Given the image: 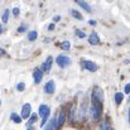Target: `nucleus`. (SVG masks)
<instances>
[{
	"mask_svg": "<svg viewBox=\"0 0 130 130\" xmlns=\"http://www.w3.org/2000/svg\"><path fill=\"white\" fill-rule=\"evenodd\" d=\"M25 29H27V25H22V27H19V28H18V32H20V33H22V32H25Z\"/></svg>",
	"mask_w": 130,
	"mask_h": 130,
	"instance_id": "26",
	"label": "nucleus"
},
{
	"mask_svg": "<svg viewBox=\"0 0 130 130\" xmlns=\"http://www.w3.org/2000/svg\"><path fill=\"white\" fill-rule=\"evenodd\" d=\"M24 88H25V85H24L23 82H19V84L17 85V90H18V91H23Z\"/></svg>",
	"mask_w": 130,
	"mask_h": 130,
	"instance_id": "22",
	"label": "nucleus"
},
{
	"mask_svg": "<svg viewBox=\"0 0 130 130\" xmlns=\"http://www.w3.org/2000/svg\"><path fill=\"white\" fill-rule=\"evenodd\" d=\"M101 111H102V107H101V104L99 102H92L91 107H90V115L92 116L93 120H97L101 115Z\"/></svg>",
	"mask_w": 130,
	"mask_h": 130,
	"instance_id": "1",
	"label": "nucleus"
},
{
	"mask_svg": "<svg viewBox=\"0 0 130 130\" xmlns=\"http://www.w3.org/2000/svg\"><path fill=\"white\" fill-rule=\"evenodd\" d=\"M37 37H38V34H37V32H34V30H32V32L28 34V39H29V41H36Z\"/></svg>",
	"mask_w": 130,
	"mask_h": 130,
	"instance_id": "18",
	"label": "nucleus"
},
{
	"mask_svg": "<svg viewBox=\"0 0 130 130\" xmlns=\"http://www.w3.org/2000/svg\"><path fill=\"white\" fill-rule=\"evenodd\" d=\"M33 77H34V82L36 84H39L41 81H42V78H43V72H42V70H36L34 72H33Z\"/></svg>",
	"mask_w": 130,
	"mask_h": 130,
	"instance_id": "8",
	"label": "nucleus"
},
{
	"mask_svg": "<svg viewBox=\"0 0 130 130\" xmlns=\"http://www.w3.org/2000/svg\"><path fill=\"white\" fill-rule=\"evenodd\" d=\"M61 47H62L63 49H66V51H67V49H70V47H71V43H70V42H63V43L61 44Z\"/></svg>",
	"mask_w": 130,
	"mask_h": 130,
	"instance_id": "21",
	"label": "nucleus"
},
{
	"mask_svg": "<svg viewBox=\"0 0 130 130\" xmlns=\"http://www.w3.org/2000/svg\"><path fill=\"white\" fill-rule=\"evenodd\" d=\"M1 33H3V28L0 27V34H1Z\"/></svg>",
	"mask_w": 130,
	"mask_h": 130,
	"instance_id": "34",
	"label": "nucleus"
},
{
	"mask_svg": "<svg viewBox=\"0 0 130 130\" xmlns=\"http://www.w3.org/2000/svg\"><path fill=\"white\" fill-rule=\"evenodd\" d=\"M100 129H101V130H111L109 121H107V120H104V121L101 123V126H100Z\"/></svg>",
	"mask_w": 130,
	"mask_h": 130,
	"instance_id": "17",
	"label": "nucleus"
},
{
	"mask_svg": "<svg viewBox=\"0 0 130 130\" xmlns=\"http://www.w3.org/2000/svg\"><path fill=\"white\" fill-rule=\"evenodd\" d=\"M13 14H14L15 17L19 15V9H18V8H14V9H13Z\"/></svg>",
	"mask_w": 130,
	"mask_h": 130,
	"instance_id": "28",
	"label": "nucleus"
},
{
	"mask_svg": "<svg viewBox=\"0 0 130 130\" xmlns=\"http://www.w3.org/2000/svg\"><path fill=\"white\" fill-rule=\"evenodd\" d=\"M84 68H86L88 72H96L99 70L97 64H95L93 62L91 61H84Z\"/></svg>",
	"mask_w": 130,
	"mask_h": 130,
	"instance_id": "6",
	"label": "nucleus"
},
{
	"mask_svg": "<svg viewBox=\"0 0 130 130\" xmlns=\"http://www.w3.org/2000/svg\"><path fill=\"white\" fill-rule=\"evenodd\" d=\"M71 14H72V17H75L76 19H82V15H81L77 10H75V9H72V10H71Z\"/></svg>",
	"mask_w": 130,
	"mask_h": 130,
	"instance_id": "19",
	"label": "nucleus"
},
{
	"mask_svg": "<svg viewBox=\"0 0 130 130\" xmlns=\"http://www.w3.org/2000/svg\"><path fill=\"white\" fill-rule=\"evenodd\" d=\"M27 130H34V129H33V128L30 126V128H28V129H27Z\"/></svg>",
	"mask_w": 130,
	"mask_h": 130,
	"instance_id": "35",
	"label": "nucleus"
},
{
	"mask_svg": "<svg viewBox=\"0 0 130 130\" xmlns=\"http://www.w3.org/2000/svg\"><path fill=\"white\" fill-rule=\"evenodd\" d=\"M10 119H11V120H13L14 123H17V124H20V123H22V118H20L19 115L14 114V112H13V114L10 115Z\"/></svg>",
	"mask_w": 130,
	"mask_h": 130,
	"instance_id": "14",
	"label": "nucleus"
},
{
	"mask_svg": "<svg viewBox=\"0 0 130 130\" xmlns=\"http://www.w3.org/2000/svg\"><path fill=\"white\" fill-rule=\"evenodd\" d=\"M54 90H56L54 81H48V82L45 84V86H44V91H45L47 93H53V92H54Z\"/></svg>",
	"mask_w": 130,
	"mask_h": 130,
	"instance_id": "7",
	"label": "nucleus"
},
{
	"mask_svg": "<svg viewBox=\"0 0 130 130\" xmlns=\"http://www.w3.org/2000/svg\"><path fill=\"white\" fill-rule=\"evenodd\" d=\"M64 121H66V114H64V112H61V114H59V116L56 119V125H57V128L62 126Z\"/></svg>",
	"mask_w": 130,
	"mask_h": 130,
	"instance_id": "11",
	"label": "nucleus"
},
{
	"mask_svg": "<svg viewBox=\"0 0 130 130\" xmlns=\"http://www.w3.org/2000/svg\"><path fill=\"white\" fill-rule=\"evenodd\" d=\"M90 24H91V25H96V20H93V19L90 20Z\"/></svg>",
	"mask_w": 130,
	"mask_h": 130,
	"instance_id": "30",
	"label": "nucleus"
},
{
	"mask_svg": "<svg viewBox=\"0 0 130 130\" xmlns=\"http://www.w3.org/2000/svg\"><path fill=\"white\" fill-rule=\"evenodd\" d=\"M0 104H1V102H0Z\"/></svg>",
	"mask_w": 130,
	"mask_h": 130,
	"instance_id": "37",
	"label": "nucleus"
},
{
	"mask_svg": "<svg viewBox=\"0 0 130 130\" xmlns=\"http://www.w3.org/2000/svg\"><path fill=\"white\" fill-rule=\"evenodd\" d=\"M76 36L77 37H80V38H85L86 36H85V33H82L81 30H76Z\"/></svg>",
	"mask_w": 130,
	"mask_h": 130,
	"instance_id": "24",
	"label": "nucleus"
},
{
	"mask_svg": "<svg viewBox=\"0 0 130 130\" xmlns=\"http://www.w3.org/2000/svg\"><path fill=\"white\" fill-rule=\"evenodd\" d=\"M56 62H57V64L59 67L64 68V67H67V66L71 64V58H68L67 56H58L57 59H56Z\"/></svg>",
	"mask_w": 130,
	"mask_h": 130,
	"instance_id": "4",
	"label": "nucleus"
},
{
	"mask_svg": "<svg viewBox=\"0 0 130 130\" xmlns=\"http://www.w3.org/2000/svg\"><path fill=\"white\" fill-rule=\"evenodd\" d=\"M9 10H5L4 11V14H3V17H1V20L4 22V23H8V19H9Z\"/></svg>",
	"mask_w": 130,
	"mask_h": 130,
	"instance_id": "20",
	"label": "nucleus"
},
{
	"mask_svg": "<svg viewBox=\"0 0 130 130\" xmlns=\"http://www.w3.org/2000/svg\"><path fill=\"white\" fill-rule=\"evenodd\" d=\"M123 100H124L123 92H116V93H115V102H116V104H120V102H123Z\"/></svg>",
	"mask_w": 130,
	"mask_h": 130,
	"instance_id": "13",
	"label": "nucleus"
},
{
	"mask_svg": "<svg viewBox=\"0 0 130 130\" xmlns=\"http://www.w3.org/2000/svg\"><path fill=\"white\" fill-rule=\"evenodd\" d=\"M77 4H78L80 6H82V8H84L85 10H87V11H90V10H91V6H90V5H88L87 3L82 1V0H78V1H77Z\"/></svg>",
	"mask_w": 130,
	"mask_h": 130,
	"instance_id": "15",
	"label": "nucleus"
},
{
	"mask_svg": "<svg viewBox=\"0 0 130 130\" xmlns=\"http://www.w3.org/2000/svg\"><path fill=\"white\" fill-rule=\"evenodd\" d=\"M92 99H93V102H99V104H101L104 101V93H102L101 88H99V87H95L93 88Z\"/></svg>",
	"mask_w": 130,
	"mask_h": 130,
	"instance_id": "3",
	"label": "nucleus"
},
{
	"mask_svg": "<svg viewBox=\"0 0 130 130\" xmlns=\"http://www.w3.org/2000/svg\"><path fill=\"white\" fill-rule=\"evenodd\" d=\"M3 54H5V52H4V49L0 48V56H3Z\"/></svg>",
	"mask_w": 130,
	"mask_h": 130,
	"instance_id": "31",
	"label": "nucleus"
},
{
	"mask_svg": "<svg viewBox=\"0 0 130 130\" xmlns=\"http://www.w3.org/2000/svg\"><path fill=\"white\" fill-rule=\"evenodd\" d=\"M86 105H87V102L84 101V102H82V106H81V110H80V114H81V115H80V119H81V120L84 119V115H85V112H86Z\"/></svg>",
	"mask_w": 130,
	"mask_h": 130,
	"instance_id": "16",
	"label": "nucleus"
},
{
	"mask_svg": "<svg viewBox=\"0 0 130 130\" xmlns=\"http://www.w3.org/2000/svg\"><path fill=\"white\" fill-rule=\"evenodd\" d=\"M53 20H54V22H58V20H61V17H59V15H56V17L53 18Z\"/></svg>",
	"mask_w": 130,
	"mask_h": 130,
	"instance_id": "29",
	"label": "nucleus"
},
{
	"mask_svg": "<svg viewBox=\"0 0 130 130\" xmlns=\"http://www.w3.org/2000/svg\"><path fill=\"white\" fill-rule=\"evenodd\" d=\"M52 62H53V58L49 56V57L45 59L44 64L42 66V71H44V72H48V71L51 70V67H52Z\"/></svg>",
	"mask_w": 130,
	"mask_h": 130,
	"instance_id": "9",
	"label": "nucleus"
},
{
	"mask_svg": "<svg viewBox=\"0 0 130 130\" xmlns=\"http://www.w3.org/2000/svg\"><path fill=\"white\" fill-rule=\"evenodd\" d=\"M44 130H57V125H56V119H52L49 123H48V125L45 126V129Z\"/></svg>",
	"mask_w": 130,
	"mask_h": 130,
	"instance_id": "12",
	"label": "nucleus"
},
{
	"mask_svg": "<svg viewBox=\"0 0 130 130\" xmlns=\"http://www.w3.org/2000/svg\"><path fill=\"white\" fill-rule=\"evenodd\" d=\"M70 120H71V121L75 120V107L71 109V112H70Z\"/></svg>",
	"mask_w": 130,
	"mask_h": 130,
	"instance_id": "23",
	"label": "nucleus"
},
{
	"mask_svg": "<svg viewBox=\"0 0 130 130\" xmlns=\"http://www.w3.org/2000/svg\"><path fill=\"white\" fill-rule=\"evenodd\" d=\"M124 91H125V93H128V95H129L130 93V84H128V85L125 86V90H124Z\"/></svg>",
	"mask_w": 130,
	"mask_h": 130,
	"instance_id": "27",
	"label": "nucleus"
},
{
	"mask_svg": "<svg viewBox=\"0 0 130 130\" xmlns=\"http://www.w3.org/2000/svg\"><path fill=\"white\" fill-rule=\"evenodd\" d=\"M128 119H129V121H130V110L128 111Z\"/></svg>",
	"mask_w": 130,
	"mask_h": 130,
	"instance_id": "33",
	"label": "nucleus"
},
{
	"mask_svg": "<svg viewBox=\"0 0 130 130\" xmlns=\"http://www.w3.org/2000/svg\"><path fill=\"white\" fill-rule=\"evenodd\" d=\"M129 101H130V97H129Z\"/></svg>",
	"mask_w": 130,
	"mask_h": 130,
	"instance_id": "36",
	"label": "nucleus"
},
{
	"mask_svg": "<svg viewBox=\"0 0 130 130\" xmlns=\"http://www.w3.org/2000/svg\"><path fill=\"white\" fill-rule=\"evenodd\" d=\"M49 29H51V30L54 29V24H51V25H49Z\"/></svg>",
	"mask_w": 130,
	"mask_h": 130,
	"instance_id": "32",
	"label": "nucleus"
},
{
	"mask_svg": "<svg viewBox=\"0 0 130 130\" xmlns=\"http://www.w3.org/2000/svg\"><path fill=\"white\" fill-rule=\"evenodd\" d=\"M88 42H90V44H92V45L99 44V36H97L96 32H92L91 33V36L88 37Z\"/></svg>",
	"mask_w": 130,
	"mask_h": 130,
	"instance_id": "10",
	"label": "nucleus"
},
{
	"mask_svg": "<svg viewBox=\"0 0 130 130\" xmlns=\"http://www.w3.org/2000/svg\"><path fill=\"white\" fill-rule=\"evenodd\" d=\"M36 119H37V115L34 114V115H32V118L29 119V121H28V123H29V124H33V123L36 121Z\"/></svg>",
	"mask_w": 130,
	"mask_h": 130,
	"instance_id": "25",
	"label": "nucleus"
},
{
	"mask_svg": "<svg viewBox=\"0 0 130 130\" xmlns=\"http://www.w3.org/2000/svg\"><path fill=\"white\" fill-rule=\"evenodd\" d=\"M38 112L39 115L42 116V123H41V126H44L47 120H48V116H49V107L47 105H41L39 109H38Z\"/></svg>",
	"mask_w": 130,
	"mask_h": 130,
	"instance_id": "2",
	"label": "nucleus"
},
{
	"mask_svg": "<svg viewBox=\"0 0 130 130\" xmlns=\"http://www.w3.org/2000/svg\"><path fill=\"white\" fill-rule=\"evenodd\" d=\"M30 112H32V106H30V104H25V105H23V109H22V116H20V118H23V119H28V118L30 116Z\"/></svg>",
	"mask_w": 130,
	"mask_h": 130,
	"instance_id": "5",
	"label": "nucleus"
}]
</instances>
